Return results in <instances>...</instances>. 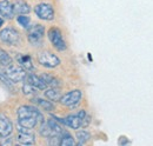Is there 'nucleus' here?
<instances>
[{
	"mask_svg": "<svg viewBox=\"0 0 153 146\" xmlns=\"http://www.w3.org/2000/svg\"><path fill=\"white\" fill-rule=\"evenodd\" d=\"M59 145H61V146H74L76 145V142H74V139H73L70 134L65 133V136L60 138V144H59Z\"/></svg>",
	"mask_w": 153,
	"mask_h": 146,
	"instance_id": "21",
	"label": "nucleus"
},
{
	"mask_svg": "<svg viewBox=\"0 0 153 146\" xmlns=\"http://www.w3.org/2000/svg\"><path fill=\"white\" fill-rule=\"evenodd\" d=\"M48 39H50L52 45L57 48L58 51H65L66 50V47H67L66 42H65V40L62 38V33H61V31L59 28H57V27L50 28V31H48Z\"/></svg>",
	"mask_w": 153,
	"mask_h": 146,
	"instance_id": "4",
	"label": "nucleus"
},
{
	"mask_svg": "<svg viewBox=\"0 0 153 146\" xmlns=\"http://www.w3.org/2000/svg\"><path fill=\"white\" fill-rule=\"evenodd\" d=\"M12 63V58L8 55V53H6L4 50L0 48V65L1 66H7Z\"/></svg>",
	"mask_w": 153,
	"mask_h": 146,
	"instance_id": "22",
	"label": "nucleus"
},
{
	"mask_svg": "<svg viewBox=\"0 0 153 146\" xmlns=\"http://www.w3.org/2000/svg\"><path fill=\"white\" fill-rule=\"evenodd\" d=\"M0 80H1L4 84H7V85H11V84H12V83L10 81V79L6 77L5 72H4V71H1V70H0Z\"/></svg>",
	"mask_w": 153,
	"mask_h": 146,
	"instance_id": "26",
	"label": "nucleus"
},
{
	"mask_svg": "<svg viewBox=\"0 0 153 146\" xmlns=\"http://www.w3.org/2000/svg\"><path fill=\"white\" fill-rule=\"evenodd\" d=\"M32 101L34 104H37L38 106H40L41 109H44L45 111H53L54 110L53 103H51L48 100H44V99H40V98H33Z\"/></svg>",
	"mask_w": 153,
	"mask_h": 146,
	"instance_id": "16",
	"label": "nucleus"
},
{
	"mask_svg": "<svg viewBox=\"0 0 153 146\" xmlns=\"http://www.w3.org/2000/svg\"><path fill=\"white\" fill-rule=\"evenodd\" d=\"M37 90H38V89H36L34 86L30 85L28 83H27L26 85H24V87H22V92H24V94H26V95H36L37 92H38Z\"/></svg>",
	"mask_w": 153,
	"mask_h": 146,
	"instance_id": "24",
	"label": "nucleus"
},
{
	"mask_svg": "<svg viewBox=\"0 0 153 146\" xmlns=\"http://www.w3.org/2000/svg\"><path fill=\"white\" fill-rule=\"evenodd\" d=\"M47 124L50 125V127L52 128L54 132H56V134H61L64 131H62V127L58 124V120H56V118H53V119H50L48 121H47Z\"/></svg>",
	"mask_w": 153,
	"mask_h": 146,
	"instance_id": "23",
	"label": "nucleus"
},
{
	"mask_svg": "<svg viewBox=\"0 0 153 146\" xmlns=\"http://www.w3.org/2000/svg\"><path fill=\"white\" fill-rule=\"evenodd\" d=\"M12 8H13V13L14 14H28L31 12V7L30 5L24 1V0H16L12 4Z\"/></svg>",
	"mask_w": 153,
	"mask_h": 146,
	"instance_id": "11",
	"label": "nucleus"
},
{
	"mask_svg": "<svg viewBox=\"0 0 153 146\" xmlns=\"http://www.w3.org/2000/svg\"><path fill=\"white\" fill-rule=\"evenodd\" d=\"M91 138V134L85 131V130H81V131H76V139H78V143L76 145H82L85 144L88 139Z\"/></svg>",
	"mask_w": 153,
	"mask_h": 146,
	"instance_id": "19",
	"label": "nucleus"
},
{
	"mask_svg": "<svg viewBox=\"0 0 153 146\" xmlns=\"http://www.w3.org/2000/svg\"><path fill=\"white\" fill-rule=\"evenodd\" d=\"M88 121H90V117L86 114V112L84 110H81L76 114L68 115V117H66L61 120L62 124L67 125L68 127L73 128V130H78V128L86 126L88 124Z\"/></svg>",
	"mask_w": 153,
	"mask_h": 146,
	"instance_id": "2",
	"label": "nucleus"
},
{
	"mask_svg": "<svg viewBox=\"0 0 153 146\" xmlns=\"http://www.w3.org/2000/svg\"><path fill=\"white\" fill-rule=\"evenodd\" d=\"M2 25H4V20H2V18L0 17V27H1Z\"/></svg>",
	"mask_w": 153,
	"mask_h": 146,
	"instance_id": "28",
	"label": "nucleus"
},
{
	"mask_svg": "<svg viewBox=\"0 0 153 146\" xmlns=\"http://www.w3.org/2000/svg\"><path fill=\"white\" fill-rule=\"evenodd\" d=\"M81 98H82L81 91L74 90V91H71L68 93H66V94H64V95H61L59 101L64 106H74L81 100Z\"/></svg>",
	"mask_w": 153,
	"mask_h": 146,
	"instance_id": "8",
	"label": "nucleus"
},
{
	"mask_svg": "<svg viewBox=\"0 0 153 146\" xmlns=\"http://www.w3.org/2000/svg\"><path fill=\"white\" fill-rule=\"evenodd\" d=\"M17 142L21 145H33L36 143V138L32 133L20 130L18 136H17Z\"/></svg>",
	"mask_w": 153,
	"mask_h": 146,
	"instance_id": "12",
	"label": "nucleus"
},
{
	"mask_svg": "<svg viewBox=\"0 0 153 146\" xmlns=\"http://www.w3.org/2000/svg\"><path fill=\"white\" fill-rule=\"evenodd\" d=\"M38 61L40 63V65H42L47 69H54L60 64V59L56 54H53L48 51L41 52L38 55Z\"/></svg>",
	"mask_w": 153,
	"mask_h": 146,
	"instance_id": "5",
	"label": "nucleus"
},
{
	"mask_svg": "<svg viewBox=\"0 0 153 146\" xmlns=\"http://www.w3.org/2000/svg\"><path fill=\"white\" fill-rule=\"evenodd\" d=\"M40 78H41V79L45 81V84H46L47 86H51V87H58V86L60 85L59 80H58L56 77L51 75V74H47V73H45V74L40 75Z\"/></svg>",
	"mask_w": 153,
	"mask_h": 146,
	"instance_id": "17",
	"label": "nucleus"
},
{
	"mask_svg": "<svg viewBox=\"0 0 153 146\" xmlns=\"http://www.w3.org/2000/svg\"><path fill=\"white\" fill-rule=\"evenodd\" d=\"M45 34V28L42 25H39L36 24L33 25L32 27H28V33H27V38H28V41L32 44V45H37L39 44Z\"/></svg>",
	"mask_w": 153,
	"mask_h": 146,
	"instance_id": "7",
	"label": "nucleus"
},
{
	"mask_svg": "<svg viewBox=\"0 0 153 146\" xmlns=\"http://www.w3.org/2000/svg\"><path fill=\"white\" fill-rule=\"evenodd\" d=\"M18 124L21 130H32L37 126L38 121H42L44 117L38 110L33 106L22 105L20 106L18 112Z\"/></svg>",
	"mask_w": 153,
	"mask_h": 146,
	"instance_id": "1",
	"label": "nucleus"
},
{
	"mask_svg": "<svg viewBox=\"0 0 153 146\" xmlns=\"http://www.w3.org/2000/svg\"><path fill=\"white\" fill-rule=\"evenodd\" d=\"M5 67L6 69L4 70V72L12 84H17V83H20L26 79L27 72L25 69H22L20 66H16V65H11V64Z\"/></svg>",
	"mask_w": 153,
	"mask_h": 146,
	"instance_id": "3",
	"label": "nucleus"
},
{
	"mask_svg": "<svg viewBox=\"0 0 153 146\" xmlns=\"http://www.w3.org/2000/svg\"><path fill=\"white\" fill-rule=\"evenodd\" d=\"M40 134H41L42 137H46V138H50V137H52V136H57L56 132L50 127V125H48L47 123L44 124V125H41V127H40Z\"/></svg>",
	"mask_w": 153,
	"mask_h": 146,
	"instance_id": "20",
	"label": "nucleus"
},
{
	"mask_svg": "<svg viewBox=\"0 0 153 146\" xmlns=\"http://www.w3.org/2000/svg\"><path fill=\"white\" fill-rule=\"evenodd\" d=\"M17 60L20 64V66L22 69H25L26 71L27 70H32L33 69V64H32V60H31V57L27 54H18L17 55Z\"/></svg>",
	"mask_w": 153,
	"mask_h": 146,
	"instance_id": "15",
	"label": "nucleus"
},
{
	"mask_svg": "<svg viewBox=\"0 0 153 146\" xmlns=\"http://www.w3.org/2000/svg\"><path fill=\"white\" fill-rule=\"evenodd\" d=\"M13 132V124L10 118L0 113V138H6Z\"/></svg>",
	"mask_w": 153,
	"mask_h": 146,
	"instance_id": "10",
	"label": "nucleus"
},
{
	"mask_svg": "<svg viewBox=\"0 0 153 146\" xmlns=\"http://www.w3.org/2000/svg\"><path fill=\"white\" fill-rule=\"evenodd\" d=\"M45 97H46L47 99L52 100V101H58V100L60 99L61 94H60V92L57 90V87H51V89L46 90V92H45Z\"/></svg>",
	"mask_w": 153,
	"mask_h": 146,
	"instance_id": "18",
	"label": "nucleus"
},
{
	"mask_svg": "<svg viewBox=\"0 0 153 146\" xmlns=\"http://www.w3.org/2000/svg\"><path fill=\"white\" fill-rule=\"evenodd\" d=\"M17 20H18V22H19L22 27H27V28H28V26H30V21H31V20H30V18H28L26 14H20Z\"/></svg>",
	"mask_w": 153,
	"mask_h": 146,
	"instance_id": "25",
	"label": "nucleus"
},
{
	"mask_svg": "<svg viewBox=\"0 0 153 146\" xmlns=\"http://www.w3.org/2000/svg\"><path fill=\"white\" fill-rule=\"evenodd\" d=\"M34 12L42 20H53L54 19V10L50 4H39L34 7Z\"/></svg>",
	"mask_w": 153,
	"mask_h": 146,
	"instance_id": "9",
	"label": "nucleus"
},
{
	"mask_svg": "<svg viewBox=\"0 0 153 146\" xmlns=\"http://www.w3.org/2000/svg\"><path fill=\"white\" fill-rule=\"evenodd\" d=\"M26 78H27V83H28L30 85L34 86V87L38 89V90H45V89L47 87V85L45 84V81H44L40 77L36 75V74H33V73L26 75Z\"/></svg>",
	"mask_w": 153,
	"mask_h": 146,
	"instance_id": "14",
	"label": "nucleus"
},
{
	"mask_svg": "<svg viewBox=\"0 0 153 146\" xmlns=\"http://www.w3.org/2000/svg\"><path fill=\"white\" fill-rule=\"evenodd\" d=\"M0 40L8 45H18L20 42V36L14 28L7 27L0 31Z\"/></svg>",
	"mask_w": 153,
	"mask_h": 146,
	"instance_id": "6",
	"label": "nucleus"
},
{
	"mask_svg": "<svg viewBox=\"0 0 153 146\" xmlns=\"http://www.w3.org/2000/svg\"><path fill=\"white\" fill-rule=\"evenodd\" d=\"M0 14L6 19H12L14 13L12 8V4L8 0H2L0 2Z\"/></svg>",
	"mask_w": 153,
	"mask_h": 146,
	"instance_id": "13",
	"label": "nucleus"
},
{
	"mask_svg": "<svg viewBox=\"0 0 153 146\" xmlns=\"http://www.w3.org/2000/svg\"><path fill=\"white\" fill-rule=\"evenodd\" d=\"M11 144H12L11 142H5V143H2L1 145H11Z\"/></svg>",
	"mask_w": 153,
	"mask_h": 146,
	"instance_id": "27",
	"label": "nucleus"
}]
</instances>
